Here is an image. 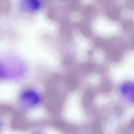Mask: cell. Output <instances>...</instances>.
Segmentation results:
<instances>
[{
  "label": "cell",
  "mask_w": 134,
  "mask_h": 134,
  "mask_svg": "<svg viewBox=\"0 0 134 134\" xmlns=\"http://www.w3.org/2000/svg\"><path fill=\"white\" fill-rule=\"evenodd\" d=\"M95 93L91 89L87 90L84 92L82 98V103L85 106L90 105L93 102L94 97Z\"/></svg>",
  "instance_id": "cell-5"
},
{
  "label": "cell",
  "mask_w": 134,
  "mask_h": 134,
  "mask_svg": "<svg viewBox=\"0 0 134 134\" xmlns=\"http://www.w3.org/2000/svg\"></svg>",
  "instance_id": "cell-9"
},
{
  "label": "cell",
  "mask_w": 134,
  "mask_h": 134,
  "mask_svg": "<svg viewBox=\"0 0 134 134\" xmlns=\"http://www.w3.org/2000/svg\"><path fill=\"white\" fill-rule=\"evenodd\" d=\"M65 83L67 89L69 91H73L77 89L78 84L77 78L75 75L70 74L65 78Z\"/></svg>",
  "instance_id": "cell-3"
},
{
  "label": "cell",
  "mask_w": 134,
  "mask_h": 134,
  "mask_svg": "<svg viewBox=\"0 0 134 134\" xmlns=\"http://www.w3.org/2000/svg\"><path fill=\"white\" fill-rule=\"evenodd\" d=\"M20 104L26 108H31L39 103L40 100L39 95L35 91L29 90L24 92L20 98Z\"/></svg>",
  "instance_id": "cell-1"
},
{
  "label": "cell",
  "mask_w": 134,
  "mask_h": 134,
  "mask_svg": "<svg viewBox=\"0 0 134 134\" xmlns=\"http://www.w3.org/2000/svg\"><path fill=\"white\" fill-rule=\"evenodd\" d=\"M129 127L132 130L134 131V118L130 122Z\"/></svg>",
  "instance_id": "cell-8"
},
{
  "label": "cell",
  "mask_w": 134,
  "mask_h": 134,
  "mask_svg": "<svg viewBox=\"0 0 134 134\" xmlns=\"http://www.w3.org/2000/svg\"><path fill=\"white\" fill-rule=\"evenodd\" d=\"M101 88L102 91L104 93L111 92L113 88V84L112 81L109 79H105L102 82Z\"/></svg>",
  "instance_id": "cell-6"
},
{
  "label": "cell",
  "mask_w": 134,
  "mask_h": 134,
  "mask_svg": "<svg viewBox=\"0 0 134 134\" xmlns=\"http://www.w3.org/2000/svg\"><path fill=\"white\" fill-rule=\"evenodd\" d=\"M86 70L88 71H92L93 70L95 67V65L93 63H89L85 65Z\"/></svg>",
  "instance_id": "cell-7"
},
{
  "label": "cell",
  "mask_w": 134,
  "mask_h": 134,
  "mask_svg": "<svg viewBox=\"0 0 134 134\" xmlns=\"http://www.w3.org/2000/svg\"><path fill=\"white\" fill-rule=\"evenodd\" d=\"M120 91L126 99L134 103V82L129 81L124 83L121 86Z\"/></svg>",
  "instance_id": "cell-2"
},
{
  "label": "cell",
  "mask_w": 134,
  "mask_h": 134,
  "mask_svg": "<svg viewBox=\"0 0 134 134\" xmlns=\"http://www.w3.org/2000/svg\"><path fill=\"white\" fill-rule=\"evenodd\" d=\"M40 2L37 0H24L21 2V6L29 11H34L40 6Z\"/></svg>",
  "instance_id": "cell-4"
}]
</instances>
